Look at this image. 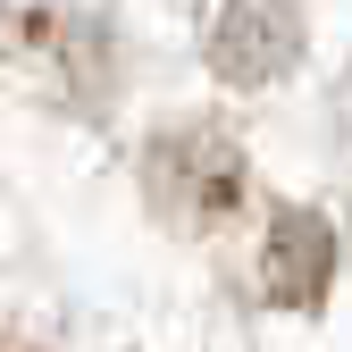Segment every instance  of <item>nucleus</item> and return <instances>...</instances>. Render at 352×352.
Returning a JSON list of instances; mask_svg holds the SVG:
<instances>
[{"mask_svg":"<svg viewBox=\"0 0 352 352\" xmlns=\"http://www.w3.org/2000/svg\"><path fill=\"white\" fill-rule=\"evenodd\" d=\"M327 269H336V235H327V218L285 210L277 235H269V294H277V302H319V294H327Z\"/></svg>","mask_w":352,"mask_h":352,"instance_id":"7ed1b4c3","label":"nucleus"},{"mask_svg":"<svg viewBox=\"0 0 352 352\" xmlns=\"http://www.w3.org/2000/svg\"><path fill=\"white\" fill-rule=\"evenodd\" d=\"M302 59V9L294 0H227L210 17V67L227 84H269Z\"/></svg>","mask_w":352,"mask_h":352,"instance_id":"f257e3e1","label":"nucleus"},{"mask_svg":"<svg viewBox=\"0 0 352 352\" xmlns=\"http://www.w3.org/2000/svg\"><path fill=\"white\" fill-rule=\"evenodd\" d=\"M151 185H160V201H168L176 218H210V210L235 201L243 160H235V143H218V135H176V143H160Z\"/></svg>","mask_w":352,"mask_h":352,"instance_id":"f03ea898","label":"nucleus"}]
</instances>
